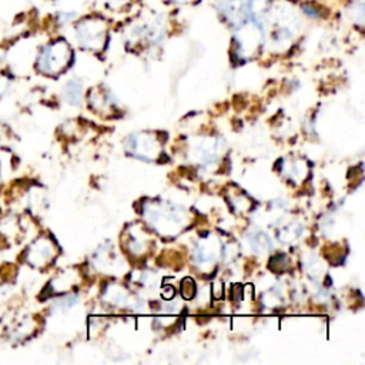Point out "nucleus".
<instances>
[{
  "label": "nucleus",
  "mask_w": 365,
  "mask_h": 365,
  "mask_svg": "<svg viewBox=\"0 0 365 365\" xmlns=\"http://www.w3.org/2000/svg\"><path fill=\"white\" fill-rule=\"evenodd\" d=\"M70 47L64 40H56L45 46L38 59V67L46 74H57L70 62Z\"/></svg>",
  "instance_id": "f257e3e1"
},
{
  "label": "nucleus",
  "mask_w": 365,
  "mask_h": 365,
  "mask_svg": "<svg viewBox=\"0 0 365 365\" xmlns=\"http://www.w3.org/2000/svg\"><path fill=\"white\" fill-rule=\"evenodd\" d=\"M149 223L162 232L173 234L179 231L184 223V215L181 210L173 208L172 206H150L146 210Z\"/></svg>",
  "instance_id": "f03ea898"
},
{
  "label": "nucleus",
  "mask_w": 365,
  "mask_h": 365,
  "mask_svg": "<svg viewBox=\"0 0 365 365\" xmlns=\"http://www.w3.org/2000/svg\"><path fill=\"white\" fill-rule=\"evenodd\" d=\"M76 33L82 46L89 49H99L101 47L106 36V26L104 22L99 19H86L79 23Z\"/></svg>",
  "instance_id": "7ed1b4c3"
},
{
  "label": "nucleus",
  "mask_w": 365,
  "mask_h": 365,
  "mask_svg": "<svg viewBox=\"0 0 365 365\" xmlns=\"http://www.w3.org/2000/svg\"><path fill=\"white\" fill-rule=\"evenodd\" d=\"M160 145L156 137L152 135H135L128 139V150L132 152L136 157L145 160H153L159 156Z\"/></svg>",
  "instance_id": "20e7f679"
},
{
  "label": "nucleus",
  "mask_w": 365,
  "mask_h": 365,
  "mask_svg": "<svg viewBox=\"0 0 365 365\" xmlns=\"http://www.w3.org/2000/svg\"><path fill=\"white\" fill-rule=\"evenodd\" d=\"M55 256V249H53V245L50 241L47 240H39L38 242H35V245L32 246L30 252H29V260H30V264L33 266H45Z\"/></svg>",
  "instance_id": "39448f33"
},
{
  "label": "nucleus",
  "mask_w": 365,
  "mask_h": 365,
  "mask_svg": "<svg viewBox=\"0 0 365 365\" xmlns=\"http://www.w3.org/2000/svg\"><path fill=\"white\" fill-rule=\"evenodd\" d=\"M64 100L70 104H79L82 100V84L76 80H70L63 90Z\"/></svg>",
  "instance_id": "423d86ee"
},
{
  "label": "nucleus",
  "mask_w": 365,
  "mask_h": 365,
  "mask_svg": "<svg viewBox=\"0 0 365 365\" xmlns=\"http://www.w3.org/2000/svg\"><path fill=\"white\" fill-rule=\"evenodd\" d=\"M250 246L256 253H266L271 247V242L264 232H256L252 235Z\"/></svg>",
  "instance_id": "0eeeda50"
},
{
  "label": "nucleus",
  "mask_w": 365,
  "mask_h": 365,
  "mask_svg": "<svg viewBox=\"0 0 365 365\" xmlns=\"http://www.w3.org/2000/svg\"><path fill=\"white\" fill-rule=\"evenodd\" d=\"M76 296H70V297H63V298H60L59 301H56V304L53 305V308L55 310H66V308H69V307H72L73 304H76V301H77V298H74Z\"/></svg>",
  "instance_id": "6e6552de"
}]
</instances>
